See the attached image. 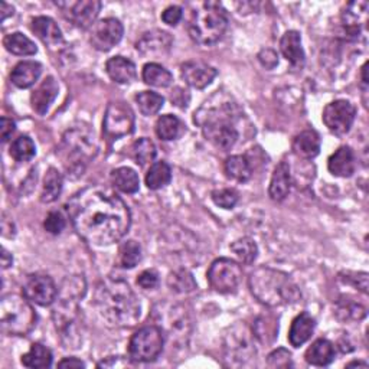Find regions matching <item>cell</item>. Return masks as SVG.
<instances>
[{
	"mask_svg": "<svg viewBox=\"0 0 369 369\" xmlns=\"http://www.w3.org/2000/svg\"><path fill=\"white\" fill-rule=\"evenodd\" d=\"M96 307L111 326H135L140 317V303L130 285L120 278L108 277L96 289Z\"/></svg>",
	"mask_w": 369,
	"mask_h": 369,
	"instance_id": "2",
	"label": "cell"
},
{
	"mask_svg": "<svg viewBox=\"0 0 369 369\" xmlns=\"http://www.w3.org/2000/svg\"><path fill=\"white\" fill-rule=\"evenodd\" d=\"M293 152L302 159H313L320 152V136L314 130H305L296 136Z\"/></svg>",
	"mask_w": 369,
	"mask_h": 369,
	"instance_id": "29",
	"label": "cell"
},
{
	"mask_svg": "<svg viewBox=\"0 0 369 369\" xmlns=\"http://www.w3.org/2000/svg\"><path fill=\"white\" fill-rule=\"evenodd\" d=\"M9 153L16 161H29L30 159H33L36 153V147L30 137L21 136L11 144Z\"/></svg>",
	"mask_w": 369,
	"mask_h": 369,
	"instance_id": "44",
	"label": "cell"
},
{
	"mask_svg": "<svg viewBox=\"0 0 369 369\" xmlns=\"http://www.w3.org/2000/svg\"><path fill=\"white\" fill-rule=\"evenodd\" d=\"M123 33H125V28L118 19H101L91 28L90 42L97 51L107 52L120 42Z\"/></svg>",
	"mask_w": 369,
	"mask_h": 369,
	"instance_id": "15",
	"label": "cell"
},
{
	"mask_svg": "<svg viewBox=\"0 0 369 369\" xmlns=\"http://www.w3.org/2000/svg\"><path fill=\"white\" fill-rule=\"evenodd\" d=\"M23 296L38 306H50L57 300L58 289L52 277L36 274L28 278L23 285Z\"/></svg>",
	"mask_w": 369,
	"mask_h": 369,
	"instance_id": "16",
	"label": "cell"
},
{
	"mask_svg": "<svg viewBox=\"0 0 369 369\" xmlns=\"http://www.w3.org/2000/svg\"><path fill=\"white\" fill-rule=\"evenodd\" d=\"M185 96H188L186 91H182L181 89H176V93L172 94V103L179 106V107H186L189 100H185Z\"/></svg>",
	"mask_w": 369,
	"mask_h": 369,
	"instance_id": "55",
	"label": "cell"
},
{
	"mask_svg": "<svg viewBox=\"0 0 369 369\" xmlns=\"http://www.w3.org/2000/svg\"><path fill=\"white\" fill-rule=\"evenodd\" d=\"M327 169L335 176L349 178L355 174L356 169V159L355 153L351 147L342 146L339 147L327 161Z\"/></svg>",
	"mask_w": 369,
	"mask_h": 369,
	"instance_id": "21",
	"label": "cell"
},
{
	"mask_svg": "<svg viewBox=\"0 0 369 369\" xmlns=\"http://www.w3.org/2000/svg\"><path fill=\"white\" fill-rule=\"evenodd\" d=\"M242 280L241 266L229 259L215 260L208 270V283L218 293H234Z\"/></svg>",
	"mask_w": 369,
	"mask_h": 369,
	"instance_id": "11",
	"label": "cell"
},
{
	"mask_svg": "<svg viewBox=\"0 0 369 369\" xmlns=\"http://www.w3.org/2000/svg\"><path fill=\"white\" fill-rule=\"evenodd\" d=\"M62 150L65 154V168L76 176L83 175L87 163L97 154V143L94 136L86 129H71L64 136Z\"/></svg>",
	"mask_w": 369,
	"mask_h": 369,
	"instance_id": "8",
	"label": "cell"
},
{
	"mask_svg": "<svg viewBox=\"0 0 369 369\" xmlns=\"http://www.w3.org/2000/svg\"><path fill=\"white\" fill-rule=\"evenodd\" d=\"M267 363L270 368H290L293 366L292 353L284 348H280L268 355Z\"/></svg>",
	"mask_w": 369,
	"mask_h": 369,
	"instance_id": "46",
	"label": "cell"
},
{
	"mask_svg": "<svg viewBox=\"0 0 369 369\" xmlns=\"http://www.w3.org/2000/svg\"><path fill=\"white\" fill-rule=\"evenodd\" d=\"M356 115V108L346 100H336L327 104L323 110V123L336 136H345L349 133Z\"/></svg>",
	"mask_w": 369,
	"mask_h": 369,
	"instance_id": "13",
	"label": "cell"
},
{
	"mask_svg": "<svg viewBox=\"0 0 369 369\" xmlns=\"http://www.w3.org/2000/svg\"><path fill=\"white\" fill-rule=\"evenodd\" d=\"M172 181V169L166 161H156L146 175V185L152 191H157L169 185Z\"/></svg>",
	"mask_w": 369,
	"mask_h": 369,
	"instance_id": "35",
	"label": "cell"
},
{
	"mask_svg": "<svg viewBox=\"0 0 369 369\" xmlns=\"http://www.w3.org/2000/svg\"><path fill=\"white\" fill-rule=\"evenodd\" d=\"M59 368H86V363L76 358H65L58 363Z\"/></svg>",
	"mask_w": 369,
	"mask_h": 369,
	"instance_id": "53",
	"label": "cell"
},
{
	"mask_svg": "<svg viewBox=\"0 0 369 369\" xmlns=\"http://www.w3.org/2000/svg\"><path fill=\"white\" fill-rule=\"evenodd\" d=\"M183 16V11L179 6H169L161 13V21L169 26H176Z\"/></svg>",
	"mask_w": 369,
	"mask_h": 369,
	"instance_id": "50",
	"label": "cell"
},
{
	"mask_svg": "<svg viewBox=\"0 0 369 369\" xmlns=\"http://www.w3.org/2000/svg\"><path fill=\"white\" fill-rule=\"evenodd\" d=\"M67 211L78 235L97 247L120 241L132 224L126 202L103 186L78 192L67 203Z\"/></svg>",
	"mask_w": 369,
	"mask_h": 369,
	"instance_id": "1",
	"label": "cell"
},
{
	"mask_svg": "<svg viewBox=\"0 0 369 369\" xmlns=\"http://www.w3.org/2000/svg\"><path fill=\"white\" fill-rule=\"evenodd\" d=\"M62 175L58 172L55 168H50L45 179H44V186L42 192H40V200L44 203H51L57 200L62 192Z\"/></svg>",
	"mask_w": 369,
	"mask_h": 369,
	"instance_id": "37",
	"label": "cell"
},
{
	"mask_svg": "<svg viewBox=\"0 0 369 369\" xmlns=\"http://www.w3.org/2000/svg\"><path fill=\"white\" fill-rule=\"evenodd\" d=\"M305 358L313 366H327L335 359V346L327 339H317L306 351Z\"/></svg>",
	"mask_w": 369,
	"mask_h": 369,
	"instance_id": "28",
	"label": "cell"
},
{
	"mask_svg": "<svg viewBox=\"0 0 369 369\" xmlns=\"http://www.w3.org/2000/svg\"><path fill=\"white\" fill-rule=\"evenodd\" d=\"M42 74V65L35 61H22L19 62L11 74V81L18 89L32 87Z\"/></svg>",
	"mask_w": 369,
	"mask_h": 369,
	"instance_id": "25",
	"label": "cell"
},
{
	"mask_svg": "<svg viewBox=\"0 0 369 369\" xmlns=\"http://www.w3.org/2000/svg\"><path fill=\"white\" fill-rule=\"evenodd\" d=\"M55 5L61 9L67 21L81 29L93 28L101 11V2L98 0H65V2H55Z\"/></svg>",
	"mask_w": 369,
	"mask_h": 369,
	"instance_id": "12",
	"label": "cell"
},
{
	"mask_svg": "<svg viewBox=\"0 0 369 369\" xmlns=\"http://www.w3.org/2000/svg\"><path fill=\"white\" fill-rule=\"evenodd\" d=\"M229 19L224 6L218 2H203L192 11L188 32L199 45H214L228 29Z\"/></svg>",
	"mask_w": 369,
	"mask_h": 369,
	"instance_id": "6",
	"label": "cell"
},
{
	"mask_svg": "<svg viewBox=\"0 0 369 369\" xmlns=\"http://www.w3.org/2000/svg\"><path fill=\"white\" fill-rule=\"evenodd\" d=\"M136 103L143 115H154L163 107V97L154 91H142L136 96Z\"/></svg>",
	"mask_w": 369,
	"mask_h": 369,
	"instance_id": "43",
	"label": "cell"
},
{
	"mask_svg": "<svg viewBox=\"0 0 369 369\" xmlns=\"http://www.w3.org/2000/svg\"><path fill=\"white\" fill-rule=\"evenodd\" d=\"M143 81L147 86L165 89L172 84L174 76L165 67H161L156 62H150L146 64L143 68Z\"/></svg>",
	"mask_w": 369,
	"mask_h": 369,
	"instance_id": "32",
	"label": "cell"
},
{
	"mask_svg": "<svg viewBox=\"0 0 369 369\" xmlns=\"http://www.w3.org/2000/svg\"><path fill=\"white\" fill-rule=\"evenodd\" d=\"M118 259H120V266L123 268H133L142 261V247L140 244L129 239L126 242L121 244L120 251H118Z\"/></svg>",
	"mask_w": 369,
	"mask_h": 369,
	"instance_id": "40",
	"label": "cell"
},
{
	"mask_svg": "<svg viewBox=\"0 0 369 369\" xmlns=\"http://www.w3.org/2000/svg\"><path fill=\"white\" fill-rule=\"evenodd\" d=\"M121 359V356H110L106 361L100 362L97 366L98 368H114V366H126L127 362H118Z\"/></svg>",
	"mask_w": 369,
	"mask_h": 369,
	"instance_id": "54",
	"label": "cell"
},
{
	"mask_svg": "<svg viewBox=\"0 0 369 369\" xmlns=\"http://www.w3.org/2000/svg\"><path fill=\"white\" fill-rule=\"evenodd\" d=\"M335 313L342 322H359L366 316V307L353 299H341L336 303Z\"/></svg>",
	"mask_w": 369,
	"mask_h": 369,
	"instance_id": "38",
	"label": "cell"
},
{
	"mask_svg": "<svg viewBox=\"0 0 369 369\" xmlns=\"http://www.w3.org/2000/svg\"><path fill=\"white\" fill-rule=\"evenodd\" d=\"M182 78L185 83L196 90L207 89L217 76V69L207 62L188 61L181 67Z\"/></svg>",
	"mask_w": 369,
	"mask_h": 369,
	"instance_id": "18",
	"label": "cell"
},
{
	"mask_svg": "<svg viewBox=\"0 0 369 369\" xmlns=\"http://www.w3.org/2000/svg\"><path fill=\"white\" fill-rule=\"evenodd\" d=\"M137 284L144 290H154L159 285V274L154 270H146L139 276Z\"/></svg>",
	"mask_w": 369,
	"mask_h": 369,
	"instance_id": "48",
	"label": "cell"
},
{
	"mask_svg": "<svg viewBox=\"0 0 369 369\" xmlns=\"http://www.w3.org/2000/svg\"><path fill=\"white\" fill-rule=\"evenodd\" d=\"M44 227L45 229L52 234V235H59L64 229H65V218L57 212V211H52L47 215V220L44 222Z\"/></svg>",
	"mask_w": 369,
	"mask_h": 369,
	"instance_id": "47",
	"label": "cell"
},
{
	"mask_svg": "<svg viewBox=\"0 0 369 369\" xmlns=\"http://www.w3.org/2000/svg\"><path fill=\"white\" fill-rule=\"evenodd\" d=\"M280 50L284 58L292 64L293 68H303L306 57L302 48V38L300 33L296 30L285 32L280 40Z\"/></svg>",
	"mask_w": 369,
	"mask_h": 369,
	"instance_id": "20",
	"label": "cell"
},
{
	"mask_svg": "<svg viewBox=\"0 0 369 369\" xmlns=\"http://www.w3.org/2000/svg\"><path fill=\"white\" fill-rule=\"evenodd\" d=\"M231 251L237 256V259L242 264H247V266L253 264L257 259V254H259L257 244L251 238L237 239L235 242L231 244Z\"/></svg>",
	"mask_w": 369,
	"mask_h": 369,
	"instance_id": "39",
	"label": "cell"
},
{
	"mask_svg": "<svg viewBox=\"0 0 369 369\" xmlns=\"http://www.w3.org/2000/svg\"><path fill=\"white\" fill-rule=\"evenodd\" d=\"M107 74L110 78L118 84H130L136 79V65L133 61L125 58V57H114L107 61L106 65Z\"/></svg>",
	"mask_w": 369,
	"mask_h": 369,
	"instance_id": "26",
	"label": "cell"
},
{
	"mask_svg": "<svg viewBox=\"0 0 369 369\" xmlns=\"http://www.w3.org/2000/svg\"><path fill=\"white\" fill-rule=\"evenodd\" d=\"M250 332L247 327L237 324L231 329V334L227 335L225 341V352L227 359H229V365H247V362L256 356V349L251 344Z\"/></svg>",
	"mask_w": 369,
	"mask_h": 369,
	"instance_id": "14",
	"label": "cell"
},
{
	"mask_svg": "<svg viewBox=\"0 0 369 369\" xmlns=\"http://www.w3.org/2000/svg\"><path fill=\"white\" fill-rule=\"evenodd\" d=\"M0 13H2V22H5L8 16L13 15V8L11 5L2 2V4H0Z\"/></svg>",
	"mask_w": 369,
	"mask_h": 369,
	"instance_id": "56",
	"label": "cell"
},
{
	"mask_svg": "<svg viewBox=\"0 0 369 369\" xmlns=\"http://www.w3.org/2000/svg\"><path fill=\"white\" fill-rule=\"evenodd\" d=\"M185 133L183 123L172 114L161 115L156 123V135L160 140L171 142L179 139Z\"/></svg>",
	"mask_w": 369,
	"mask_h": 369,
	"instance_id": "31",
	"label": "cell"
},
{
	"mask_svg": "<svg viewBox=\"0 0 369 369\" xmlns=\"http://www.w3.org/2000/svg\"><path fill=\"white\" fill-rule=\"evenodd\" d=\"M113 185L125 193H136L140 186L137 174L130 168H118L111 172Z\"/></svg>",
	"mask_w": 369,
	"mask_h": 369,
	"instance_id": "36",
	"label": "cell"
},
{
	"mask_svg": "<svg viewBox=\"0 0 369 369\" xmlns=\"http://www.w3.org/2000/svg\"><path fill=\"white\" fill-rule=\"evenodd\" d=\"M241 115L239 107L231 100L215 104L207 103L195 113V123L202 127L207 140L227 152L238 142L239 132L235 125Z\"/></svg>",
	"mask_w": 369,
	"mask_h": 369,
	"instance_id": "3",
	"label": "cell"
},
{
	"mask_svg": "<svg viewBox=\"0 0 369 369\" xmlns=\"http://www.w3.org/2000/svg\"><path fill=\"white\" fill-rule=\"evenodd\" d=\"M346 277H342L344 281L353 284L363 295L368 293V274L366 273H345Z\"/></svg>",
	"mask_w": 369,
	"mask_h": 369,
	"instance_id": "49",
	"label": "cell"
},
{
	"mask_svg": "<svg viewBox=\"0 0 369 369\" xmlns=\"http://www.w3.org/2000/svg\"><path fill=\"white\" fill-rule=\"evenodd\" d=\"M172 44H174V39L168 32L156 29L143 33V36L137 40L136 50L143 57L161 58L169 54Z\"/></svg>",
	"mask_w": 369,
	"mask_h": 369,
	"instance_id": "17",
	"label": "cell"
},
{
	"mask_svg": "<svg viewBox=\"0 0 369 369\" xmlns=\"http://www.w3.org/2000/svg\"><path fill=\"white\" fill-rule=\"evenodd\" d=\"M346 366H348V368H349V366H363V368H366V366H368V363H366V362H359V361L356 362V361H355V362H351V363H348Z\"/></svg>",
	"mask_w": 369,
	"mask_h": 369,
	"instance_id": "58",
	"label": "cell"
},
{
	"mask_svg": "<svg viewBox=\"0 0 369 369\" xmlns=\"http://www.w3.org/2000/svg\"><path fill=\"white\" fill-rule=\"evenodd\" d=\"M224 171L229 179L237 182H247L253 175L250 160L245 156H239V154L231 156L225 160Z\"/></svg>",
	"mask_w": 369,
	"mask_h": 369,
	"instance_id": "30",
	"label": "cell"
},
{
	"mask_svg": "<svg viewBox=\"0 0 369 369\" xmlns=\"http://www.w3.org/2000/svg\"><path fill=\"white\" fill-rule=\"evenodd\" d=\"M103 130L108 139L117 140L135 130V114L123 101H111L106 110Z\"/></svg>",
	"mask_w": 369,
	"mask_h": 369,
	"instance_id": "10",
	"label": "cell"
},
{
	"mask_svg": "<svg viewBox=\"0 0 369 369\" xmlns=\"http://www.w3.org/2000/svg\"><path fill=\"white\" fill-rule=\"evenodd\" d=\"M4 45L11 54L18 55V57H29V55H35L38 52L36 45L28 36H25L21 32L8 35L4 40Z\"/></svg>",
	"mask_w": 369,
	"mask_h": 369,
	"instance_id": "33",
	"label": "cell"
},
{
	"mask_svg": "<svg viewBox=\"0 0 369 369\" xmlns=\"http://www.w3.org/2000/svg\"><path fill=\"white\" fill-rule=\"evenodd\" d=\"M30 29L44 44L50 47H58L64 42V36L59 26L51 18L47 16L33 18L30 23Z\"/></svg>",
	"mask_w": 369,
	"mask_h": 369,
	"instance_id": "22",
	"label": "cell"
},
{
	"mask_svg": "<svg viewBox=\"0 0 369 369\" xmlns=\"http://www.w3.org/2000/svg\"><path fill=\"white\" fill-rule=\"evenodd\" d=\"M58 96V84L54 76H48L42 81V84H40L32 94L30 97V103H32V107L33 110L44 115L48 108L51 107V104L54 103V100L57 98Z\"/></svg>",
	"mask_w": 369,
	"mask_h": 369,
	"instance_id": "23",
	"label": "cell"
},
{
	"mask_svg": "<svg viewBox=\"0 0 369 369\" xmlns=\"http://www.w3.org/2000/svg\"><path fill=\"white\" fill-rule=\"evenodd\" d=\"M368 11H369V4L365 2V0L352 2L344 11L342 22H344L346 33L351 38L359 36L361 29L365 26L366 21H368Z\"/></svg>",
	"mask_w": 369,
	"mask_h": 369,
	"instance_id": "19",
	"label": "cell"
},
{
	"mask_svg": "<svg viewBox=\"0 0 369 369\" xmlns=\"http://www.w3.org/2000/svg\"><path fill=\"white\" fill-rule=\"evenodd\" d=\"M15 129H16V125H15V121L12 118H8V117L2 118V125H0V132H2V142L4 143H6L12 137Z\"/></svg>",
	"mask_w": 369,
	"mask_h": 369,
	"instance_id": "52",
	"label": "cell"
},
{
	"mask_svg": "<svg viewBox=\"0 0 369 369\" xmlns=\"http://www.w3.org/2000/svg\"><path fill=\"white\" fill-rule=\"evenodd\" d=\"M22 365L32 369L50 368L52 365V352L40 344H33L30 351L22 356Z\"/></svg>",
	"mask_w": 369,
	"mask_h": 369,
	"instance_id": "34",
	"label": "cell"
},
{
	"mask_svg": "<svg viewBox=\"0 0 369 369\" xmlns=\"http://www.w3.org/2000/svg\"><path fill=\"white\" fill-rule=\"evenodd\" d=\"M259 61L267 69H274L278 65V57L273 50H263L259 54Z\"/></svg>",
	"mask_w": 369,
	"mask_h": 369,
	"instance_id": "51",
	"label": "cell"
},
{
	"mask_svg": "<svg viewBox=\"0 0 369 369\" xmlns=\"http://www.w3.org/2000/svg\"><path fill=\"white\" fill-rule=\"evenodd\" d=\"M84 280L74 277L65 280L62 287V296L52 310V317L57 324V329L61 332V338L67 348H78L81 338L79 335V307L78 299L84 293Z\"/></svg>",
	"mask_w": 369,
	"mask_h": 369,
	"instance_id": "5",
	"label": "cell"
},
{
	"mask_svg": "<svg viewBox=\"0 0 369 369\" xmlns=\"http://www.w3.org/2000/svg\"><path fill=\"white\" fill-rule=\"evenodd\" d=\"M132 157L133 160L137 163L140 166L147 165V163L153 161L156 157V146L150 139H139L137 142L133 143L132 146Z\"/></svg>",
	"mask_w": 369,
	"mask_h": 369,
	"instance_id": "42",
	"label": "cell"
},
{
	"mask_svg": "<svg viewBox=\"0 0 369 369\" xmlns=\"http://www.w3.org/2000/svg\"><path fill=\"white\" fill-rule=\"evenodd\" d=\"M168 285L175 293H191L196 289V281L188 270H176L171 273L168 278Z\"/></svg>",
	"mask_w": 369,
	"mask_h": 369,
	"instance_id": "41",
	"label": "cell"
},
{
	"mask_svg": "<svg viewBox=\"0 0 369 369\" xmlns=\"http://www.w3.org/2000/svg\"><path fill=\"white\" fill-rule=\"evenodd\" d=\"M292 188V176H290V166L287 165L285 161H280L274 169L271 182H270V189L268 195L273 200L281 202L285 199V196L289 195Z\"/></svg>",
	"mask_w": 369,
	"mask_h": 369,
	"instance_id": "24",
	"label": "cell"
},
{
	"mask_svg": "<svg viewBox=\"0 0 369 369\" xmlns=\"http://www.w3.org/2000/svg\"><path fill=\"white\" fill-rule=\"evenodd\" d=\"M36 324V313L29 300L18 295H6L0 302V329L6 335L26 336Z\"/></svg>",
	"mask_w": 369,
	"mask_h": 369,
	"instance_id": "7",
	"label": "cell"
},
{
	"mask_svg": "<svg viewBox=\"0 0 369 369\" xmlns=\"http://www.w3.org/2000/svg\"><path fill=\"white\" fill-rule=\"evenodd\" d=\"M211 196H212V200L215 202V205H218V207H221L224 210H232L239 199L238 192L235 189H229V188L214 191Z\"/></svg>",
	"mask_w": 369,
	"mask_h": 369,
	"instance_id": "45",
	"label": "cell"
},
{
	"mask_svg": "<svg viewBox=\"0 0 369 369\" xmlns=\"http://www.w3.org/2000/svg\"><path fill=\"white\" fill-rule=\"evenodd\" d=\"M314 326V319L307 312H303L299 316H296L292 322L289 332L290 345L295 348H300L302 345H305L312 338Z\"/></svg>",
	"mask_w": 369,
	"mask_h": 369,
	"instance_id": "27",
	"label": "cell"
},
{
	"mask_svg": "<svg viewBox=\"0 0 369 369\" xmlns=\"http://www.w3.org/2000/svg\"><path fill=\"white\" fill-rule=\"evenodd\" d=\"M165 346L161 327L150 324L139 329L130 339L129 356L133 362H153Z\"/></svg>",
	"mask_w": 369,
	"mask_h": 369,
	"instance_id": "9",
	"label": "cell"
},
{
	"mask_svg": "<svg viewBox=\"0 0 369 369\" xmlns=\"http://www.w3.org/2000/svg\"><path fill=\"white\" fill-rule=\"evenodd\" d=\"M12 263H13L12 254H9V251L4 249V253H2V268L5 270V268H8V267H11Z\"/></svg>",
	"mask_w": 369,
	"mask_h": 369,
	"instance_id": "57",
	"label": "cell"
},
{
	"mask_svg": "<svg viewBox=\"0 0 369 369\" xmlns=\"http://www.w3.org/2000/svg\"><path fill=\"white\" fill-rule=\"evenodd\" d=\"M249 284L253 296L268 307L296 303L302 296L297 284L289 274L268 267L254 270Z\"/></svg>",
	"mask_w": 369,
	"mask_h": 369,
	"instance_id": "4",
	"label": "cell"
}]
</instances>
